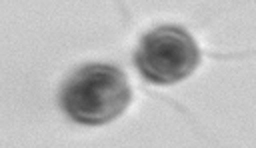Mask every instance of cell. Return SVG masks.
<instances>
[{
  "instance_id": "1",
  "label": "cell",
  "mask_w": 256,
  "mask_h": 148,
  "mask_svg": "<svg viewBox=\"0 0 256 148\" xmlns=\"http://www.w3.org/2000/svg\"><path fill=\"white\" fill-rule=\"evenodd\" d=\"M126 74L114 64H84L60 90V106L78 124L100 126L118 118L130 104Z\"/></svg>"
},
{
  "instance_id": "2",
  "label": "cell",
  "mask_w": 256,
  "mask_h": 148,
  "mask_svg": "<svg viewBox=\"0 0 256 148\" xmlns=\"http://www.w3.org/2000/svg\"><path fill=\"white\" fill-rule=\"evenodd\" d=\"M200 62V50L192 34L174 24L156 26L140 38L134 64L150 84L170 86L188 78Z\"/></svg>"
}]
</instances>
